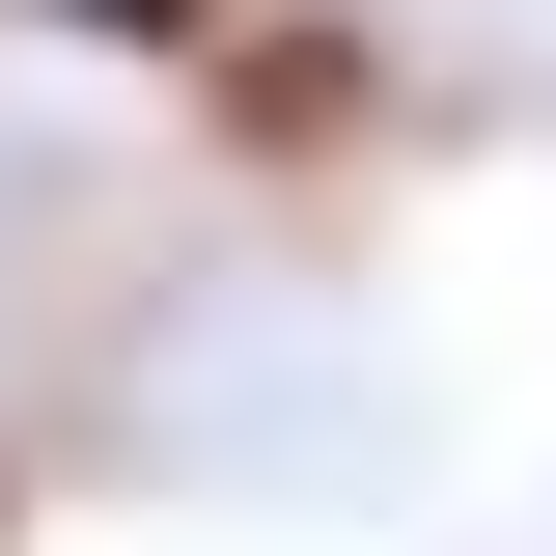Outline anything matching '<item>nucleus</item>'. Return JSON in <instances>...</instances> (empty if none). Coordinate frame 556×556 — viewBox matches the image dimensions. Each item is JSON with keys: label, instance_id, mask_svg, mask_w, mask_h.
<instances>
[{"label": "nucleus", "instance_id": "1", "mask_svg": "<svg viewBox=\"0 0 556 556\" xmlns=\"http://www.w3.org/2000/svg\"><path fill=\"white\" fill-rule=\"evenodd\" d=\"M0 28H112V56H195L223 0H0Z\"/></svg>", "mask_w": 556, "mask_h": 556}, {"label": "nucleus", "instance_id": "2", "mask_svg": "<svg viewBox=\"0 0 556 556\" xmlns=\"http://www.w3.org/2000/svg\"><path fill=\"white\" fill-rule=\"evenodd\" d=\"M0 556H28V473H0Z\"/></svg>", "mask_w": 556, "mask_h": 556}]
</instances>
